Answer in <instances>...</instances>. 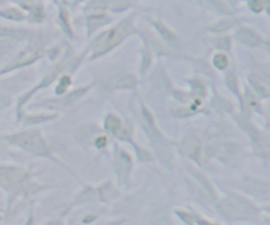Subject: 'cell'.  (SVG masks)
Returning <instances> with one entry per match:
<instances>
[{"mask_svg":"<svg viewBox=\"0 0 270 225\" xmlns=\"http://www.w3.org/2000/svg\"><path fill=\"white\" fill-rule=\"evenodd\" d=\"M10 141L26 152L35 153V154H48V146L42 139L41 134L36 130H28V132L11 136Z\"/></svg>","mask_w":270,"mask_h":225,"instance_id":"6da1fadb","label":"cell"},{"mask_svg":"<svg viewBox=\"0 0 270 225\" xmlns=\"http://www.w3.org/2000/svg\"><path fill=\"white\" fill-rule=\"evenodd\" d=\"M128 32H129V29H128L127 24H121V25L105 32L104 35L95 42V45H94V53H95V55L104 54L105 51H108L110 49L116 46V45L128 35Z\"/></svg>","mask_w":270,"mask_h":225,"instance_id":"7a4b0ae2","label":"cell"},{"mask_svg":"<svg viewBox=\"0 0 270 225\" xmlns=\"http://www.w3.org/2000/svg\"><path fill=\"white\" fill-rule=\"evenodd\" d=\"M28 181V175L21 168L0 167V184L11 190H21Z\"/></svg>","mask_w":270,"mask_h":225,"instance_id":"3957f363","label":"cell"},{"mask_svg":"<svg viewBox=\"0 0 270 225\" xmlns=\"http://www.w3.org/2000/svg\"><path fill=\"white\" fill-rule=\"evenodd\" d=\"M206 153L219 157L222 159H232L240 153V146L233 141L222 139V141H216L212 145L208 146L206 149Z\"/></svg>","mask_w":270,"mask_h":225,"instance_id":"277c9868","label":"cell"},{"mask_svg":"<svg viewBox=\"0 0 270 225\" xmlns=\"http://www.w3.org/2000/svg\"><path fill=\"white\" fill-rule=\"evenodd\" d=\"M183 150L188 157L194 159V161L202 163L206 154V149L203 148L202 143L195 137H190L183 143Z\"/></svg>","mask_w":270,"mask_h":225,"instance_id":"5b68a950","label":"cell"},{"mask_svg":"<svg viewBox=\"0 0 270 225\" xmlns=\"http://www.w3.org/2000/svg\"><path fill=\"white\" fill-rule=\"evenodd\" d=\"M105 128L116 136H121V133H123V124H121L120 119L116 118L115 115L108 116L107 120H105Z\"/></svg>","mask_w":270,"mask_h":225,"instance_id":"8992f818","label":"cell"},{"mask_svg":"<svg viewBox=\"0 0 270 225\" xmlns=\"http://www.w3.org/2000/svg\"><path fill=\"white\" fill-rule=\"evenodd\" d=\"M237 38L242 44L247 45H260L261 44V38L257 35H254L252 31L248 29H241L240 32L237 33Z\"/></svg>","mask_w":270,"mask_h":225,"instance_id":"52a82bcc","label":"cell"},{"mask_svg":"<svg viewBox=\"0 0 270 225\" xmlns=\"http://www.w3.org/2000/svg\"><path fill=\"white\" fill-rule=\"evenodd\" d=\"M110 85L112 87H129L134 85V78L129 74H119L112 78Z\"/></svg>","mask_w":270,"mask_h":225,"instance_id":"ba28073f","label":"cell"},{"mask_svg":"<svg viewBox=\"0 0 270 225\" xmlns=\"http://www.w3.org/2000/svg\"><path fill=\"white\" fill-rule=\"evenodd\" d=\"M156 28L158 29V32L164 36V38H165L169 44H173V45L178 44V38H177V36H175L174 33H173L172 31L168 28V26L161 24V22H156Z\"/></svg>","mask_w":270,"mask_h":225,"instance_id":"9c48e42d","label":"cell"},{"mask_svg":"<svg viewBox=\"0 0 270 225\" xmlns=\"http://www.w3.org/2000/svg\"><path fill=\"white\" fill-rule=\"evenodd\" d=\"M213 65H215L218 69H226L227 65H228V58L224 55V54H218L213 58Z\"/></svg>","mask_w":270,"mask_h":225,"instance_id":"30bf717a","label":"cell"},{"mask_svg":"<svg viewBox=\"0 0 270 225\" xmlns=\"http://www.w3.org/2000/svg\"><path fill=\"white\" fill-rule=\"evenodd\" d=\"M2 15L6 17H11V19H21V13L17 12V11L15 10H10V11H6V12H2Z\"/></svg>","mask_w":270,"mask_h":225,"instance_id":"8fae6325","label":"cell"},{"mask_svg":"<svg viewBox=\"0 0 270 225\" xmlns=\"http://www.w3.org/2000/svg\"><path fill=\"white\" fill-rule=\"evenodd\" d=\"M251 8L254 12H260V11L262 10V2H261V0H252Z\"/></svg>","mask_w":270,"mask_h":225,"instance_id":"7c38bea8","label":"cell"},{"mask_svg":"<svg viewBox=\"0 0 270 225\" xmlns=\"http://www.w3.org/2000/svg\"><path fill=\"white\" fill-rule=\"evenodd\" d=\"M10 33H11L10 29L2 28V26H0V36H7V35H10Z\"/></svg>","mask_w":270,"mask_h":225,"instance_id":"4fadbf2b","label":"cell"},{"mask_svg":"<svg viewBox=\"0 0 270 225\" xmlns=\"http://www.w3.org/2000/svg\"><path fill=\"white\" fill-rule=\"evenodd\" d=\"M96 145H98L99 148H103V146L105 145V138H99V141H98V144H96Z\"/></svg>","mask_w":270,"mask_h":225,"instance_id":"5bb4252c","label":"cell"},{"mask_svg":"<svg viewBox=\"0 0 270 225\" xmlns=\"http://www.w3.org/2000/svg\"><path fill=\"white\" fill-rule=\"evenodd\" d=\"M48 225H62V224H61L60 221H53V222H50V224H48Z\"/></svg>","mask_w":270,"mask_h":225,"instance_id":"9a60e30c","label":"cell"}]
</instances>
